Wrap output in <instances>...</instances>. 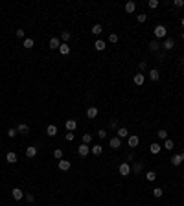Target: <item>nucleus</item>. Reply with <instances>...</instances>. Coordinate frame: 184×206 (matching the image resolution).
I'll use <instances>...</instances> for the list:
<instances>
[{
	"label": "nucleus",
	"instance_id": "a18cd8bd",
	"mask_svg": "<svg viewBox=\"0 0 184 206\" xmlns=\"http://www.w3.org/2000/svg\"><path fill=\"white\" fill-rule=\"evenodd\" d=\"M138 68H140V70H146V68H147V64H146V63H144V61H142V63L138 64Z\"/></svg>",
	"mask_w": 184,
	"mask_h": 206
},
{
	"label": "nucleus",
	"instance_id": "c756f323",
	"mask_svg": "<svg viewBox=\"0 0 184 206\" xmlns=\"http://www.w3.org/2000/svg\"><path fill=\"white\" fill-rule=\"evenodd\" d=\"M66 41H70V32H63L61 33V42H65V44H66Z\"/></svg>",
	"mask_w": 184,
	"mask_h": 206
},
{
	"label": "nucleus",
	"instance_id": "6ab92c4d",
	"mask_svg": "<svg viewBox=\"0 0 184 206\" xmlns=\"http://www.w3.org/2000/svg\"><path fill=\"white\" fill-rule=\"evenodd\" d=\"M171 164H173V166H181L182 164L181 155H173V157H171Z\"/></svg>",
	"mask_w": 184,
	"mask_h": 206
},
{
	"label": "nucleus",
	"instance_id": "5701e85b",
	"mask_svg": "<svg viewBox=\"0 0 184 206\" xmlns=\"http://www.w3.org/2000/svg\"><path fill=\"white\" fill-rule=\"evenodd\" d=\"M160 149H162V145H160V143H151V153H153V155H158Z\"/></svg>",
	"mask_w": 184,
	"mask_h": 206
},
{
	"label": "nucleus",
	"instance_id": "58836bf2",
	"mask_svg": "<svg viewBox=\"0 0 184 206\" xmlns=\"http://www.w3.org/2000/svg\"><path fill=\"white\" fill-rule=\"evenodd\" d=\"M109 42H118V35L111 33V35H109Z\"/></svg>",
	"mask_w": 184,
	"mask_h": 206
},
{
	"label": "nucleus",
	"instance_id": "aec40b11",
	"mask_svg": "<svg viewBox=\"0 0 184 206\" xmlns=\"http://www.w3.org/2000/svg\"><path fill=\"white\" fill-rule=\"evenodd\" d=\"M149 77H151V81H158V77H160V74H158V70H149Z\"/></svg>",
	"mask_w": 184,
	"mask_h": 206
},
{
	"label": "nucleus",
	"instance_id": "4468645a",
	"mask_svg": "<svg viewBox=\"0 0 184 206\" xmlns=\"http://www.w3.org/2000/svg\"><path fill=\"white\" fill-rule=\"evenodd\" d=\"M66 129H68L70 133H72V131H76L77 129V122H76V120H68V122H66Z\"/></svg>",
	"mask_w": 184,
	"mask_h": 206
},
{
	"label": "nucleus",
	"instance_id": "79ce46f5",
	"mask_svg": "<svg viewBox=\"0 0 184 206\" xmlns=\"http://www.w3.org/2000/svg\"><path fill=\"white\" fill-rule=\"evenodd\" d=\"M173 6H175V7H182V6H184V0H175Z\"/></svg>",
	"mask_w": 184,
	"mask_h": 206
},
{
	"label": "nucleus",
	"instance_id": "bb28decb",
	"mask_svg": "<svg viewBox=\"0 0 184 206\" xmlns=\"http://www.w3.org/2000/svg\"><path fill=\"white\" fill-rule=\"evenodd\" d=\"M101 32H103V28H101V24H94V26H92V33H94V35H100Z\"/></svg>",
	"mask_w": 184,
	"mask_h": 206
},
{
	"label": "nucleus",
	"instance_id": "09e8293b",
	"mask_svg": "<svg viewBox=\"0 0 184 206\" xmlns=\"http://www.w3.org/2000/svg\"><path fill=\"white\" fill-rule=\"evenodd\" d=\"M181 24H182V26H184V17H182V18H181Z\"/></svg>",
	"mask_w": 184,
	"mask_h": 206
},
{
	"label": "nucleus",
	"instance_id": "cd10ccee",
	"mask_svg": "<svg viewBox=\"0 0 184 206\" xmlns=\"http://www.w3.org/2000/svg\"><path fill=\"white\" fill-rule=\"evenodd\" d=\"M22 46H24V48H33V39H24V42H22Z\"/></svg>",
	"mask_w": 184,
	"mask_h": 206
},
{
	"label": "nucleus",
	"instance_id": "a19ab883",
	"mask_svg": "<svg viewBox=\"0 0 184 206\" xmlns=\"http://www.w3.org/2000/svg\"><path fill=\"white\" fill-rule=\"evenodd\" d=\"M136 18H138V22H140V24H142V22H146V18H147V17H146V15H144V13H140V15H138V17H136Z\"/></svg>",
	"mask_w": 184,
	"mask_h": 206
},
{
	"label": "nucleus",
	"instance_id": "a211bd4d",
	"mask_svg": "<svg viewBox=\"0 0 184 206\" xmlns=\"http://www.w3.org/2000/svg\"><path fill=\"white\" fill-rule=\"evenodd\" d=\"M135 9H136V4L135 2H127V4H125V11H127V13H135Z\"/></svg>",
	"mask_w": 184,
	"mask_h": 206
},
{
	"label": "nucleus",
	"instance_id": "3c124183",
	"mask_svg": "<svg viewBox=\"0 0 184 206\" xmlns=\"http://www.w3.org/2000/svg\"><path fill=\"white\" fill-rule=\"evenodd\" d=\"M182 64H184V57H182Z\"/></svg>",
	"mask_w": 184,
	"mask_h": 206
},
{
	"label": "nucleus",
	"instance_id": "ea45409f",
	"mask_svg": "<svg viewBox=\"0 0 184 206\" xmlns=\"http://www.w3.org/2000/svg\"><path fill=\"white\" fill-rule=\"evenodd\" d=\"M26 201H28V203H33V199H35V197H33V193H26Z\"/></svg>",
	"mask_w": 184,
	"mask_h": 206
},
{
	"label": "nucleus",
	"instance_id": "de8ad7c7",
	"mask_svg": "<svg viewBox=\"0 0 184 206\" xmlns=\"http://www.w3.org/2000/svg\"><path fill=\"white\" fill-rule=\"evenodd\" d=\"M181 158H182V162H184V151H182V153H181Z\"/></svg>",
	"mask_w": 184,
	"mask_h": 206
},
{
	"label": "nucleus",
	"instance_id": "f03ea898",
	"mask_svg": "<svg viewBox=\"0 0 184 206\" xmlns=\"http://www.w3.org/2000/svg\"><path fill=\"white\" fill-rule=\"evenodd\" d=\"M155 37H158V39H166V26H162V24H158L155 28Z\"/></svg>",
	"mask_w": 184,
	"mask_h": 206
},
{
	"label": "nucleus",
	"instance_id": "9b49d317",
	"mask_svg": "<svg viewBox=\"0 0 184 206\" xmlns=\"http://www.w3.org/2000/svg\"><path fill=\"white\" fill-rule=\"evenodd\" d=\"M17 133H20V134H28V133H30V127L26 125V123H18Z\"/></svg>",
	"mask_w": 184,
	"mask_h": 206
},
{
	"label": "nucleus",
	"instance_id": "9d476101",
	"mask_svg": "<svg viewBox=\"0 0 184 206\" xmlns=\"http://www.w3.org/2000/svg\"><path fill=\"white\" fill-rule=\"evenodd\" d=\"M6 162L7 164H15V162H17V155H15L13 151H9V153L6 155Z\"/></svg>",
	"mask_w": 184,
	"mask_h": 206
},
{
	"label": "nucleus",
	"instance_id": "dca6fc26",
	"mask_svg": "<svg viewBox=\"0 0 184 206\" xmlns=\"http://www.w3.org/2000/svg\"><path fill=\"white\" fill-rule=\"evenodd\" d=\"M59 53H61V55H68V53H70V46L63 42V44L59 46Z\"/></svg>",
	"mask_w": 184,
	"mask_h": 206
},
{
	"label": "nucleus",
	"instance_id": "2eb2a0df",
	"mask_svg": "<svg viewBox=\"0 0 184 206\" xmlns=\"http://www.w3.org/2000/svg\"><path fill=\"white\" fill-rule=\"evenodd\" d=\"M164 48H166V50H171V48H173V46H175V41H173V39H171V37H168L166 39V41H164Z\"/></svg>",
	"mask_w": 184,
	"mask_h": 206
},
{
	"label": "nucleus",
	"instance_id": "7ed1b4c3",
	"mask_svg": "<svg viewBox=\"0 0 184 206\" xmlns=\"http://www.w3.org/2000/svg\"><path fill=\"white\" fill-rule=\"evenodd\" d=\"M11 195H13L15 201H20L22 197H24V192H22L20 188H13V190H11Z\"/></svg>",
	"mask_w": 184,
	"mask_h": 206
},
{
	"label": "nucleus",
	"instance_id": "473e14b6",
	"mask_svg": "<svg viewBox=\"0 0 184 206\" xmlns=\"http://www.w3.org/2000/svg\"><path fill=\"white\" fill-rule=\"evenodd\" d=\"M162 193H164L162 188H155V190H153V195L156 197V199H158V197H162Z\"/></svg>",
	"mask_w": 184,
	"mask_h": 206
},
{
	"label": "nucleus",
	"instance_id": "4c0bfd02",
	"mask_svg": "<svg viewBox=\"0 0 184 206\" xmlns=\"http://www.w3.org/2000/svg\"><path fill=\"white\" fill-rule=\"evenodd\" d=\"M98 136H100L101 140H105V138H107V131H105V129H100V131H98Z\"/></svg>",
	"mask_w": 184,
	"mask_h": 206
},
{
	"label": "nucleus",
	"instance_id": "7c9ffc66",
	"mask_svg": "<svg viewBox=\"0 0 184 206\" xmlns=\"http://www.w3.org/2000/svg\"><path fill=\"white\" fill-rule=\"evenodd\" d=\"M156 136H158L160 140H168V133H166V131H164V129H160L158 133H156Z\"/></svg>",
	"mask_w": 184,
	"mask_h": 206
},
{
	"label": "nucleus",
	"instance_id": "b1692460",
	"mask_svg": "<svg viewBox=\"0 0 184 206\" xmlns=\"http://www.w3.org/2000/svg\"><path fill=\"white\" fill-rule=\"evenodd\" d=\"M101 153H103V147H101V145H92V155H96V157H100Z\"/></svg>",
	"mask_w": 184,
	"mask_h": 206
},
{
	"label": "nucleus",
	"instance_id": "ddd939ff",
	"mask_svg": "<svg viewBox=\"0 0 184 206\" xmlns=\"http://www.w3.org/2000/svg\"><path fill=\"white\" fill-rule=\"evenodd\" d=\"M116 134H118V138L122 140V138H127V136H129V131L125 129V127H120V129L116 131Z\"/></svg>",
	"mask_w": 184,
	"mask_h": 206
},
{
	"label": "nucleus",
	"instance_id": "8fccbe9b",
	"mask_svg": "<svg viewBox=\"0 0 184 206\" xmlns=\"http://www.w3.org/2000/svg\"><path fill=\"white\" fill-rule=\"evenodd\" d=\"M182 41H184V33H182Z\"/></svg>",
	"mask_w": 184,
	"mask_h": 206
},
{
	"label": "nucleus",
	"instance_id": "49530a36",
	"mask_svg": "<svg viewBox=\"0 0 184 206\" xmlns=\"http://www.w3.org/2000/svg\"><path fill=\"white\" fill-rule=\"evenodd\" d=\"M116 127H118V123H116V120H112L111 122V129H116Z\"/></svg>",
	"mask_w": 184,
	"mask_h": 206
},
{
	"label": "nucleus",
	"instance_id": "4be33fe9",
	"mask_svg": "<svg viewBox=\"0 0 184 206\" xmlns=\"http://www.w3.org/2000/svg\"><path fill=\"white\" fill-rule=\"evenodd\" d=\"M46 133H48V136H55V134H57V127L55 125H48Z\"/></svg>",
	"mask_w": 184,
	"mask_h": 206
},
{
	"label": "nucleus",
	"instance_id": "a878e982",
	"mask_svg": "<svg viewBox=\"0 0 184 206\" xmlns=\"http://www.w3.org/2000/svg\"><path fill=\"white\" fill-rule=\"evenodd\" d=\"M146 178H147L149 182H155V180H156V173H155V171H147V173H146Z\"/></svg>",
	"mask_w": 184,
	"mask_h": 206
},
{
	"label": "nucleus",
	"instance_id": "f8f14e48",
	"mask_svg": "<svg viewBox=\"0 0 184 206\" xmlns=\"http://www.w3.org/2000/svg\"><path fill=\"white\" fill-rule=\"evenodd\" d=\"M35 155H37V147H35V145H30L28 149H26V157H28V158H33Z\"/></svg>",
	"mask_w": 184,
	"mask_h": 206
},
{
	"label": "nucleus",
	"instance_id": "f257e3e1",
	"mask_svg": "<svg viewBox=\"0 0 184 206\" xmlns=\"http://www.w3.org/2000/svg\"><path fill=\"white\" fill-rule=\"evenodd\" d=\"M118 171H120L122 177H127V175L131 173V166H129L127 162H122V164H120V168H118Z\"/></svg>",
	"mask_w": 184,
	"mask_h": 206
},
{
	"label": "nucleus",
	"instance_id": "2f4dec72",
	"mask_svg": "<svg viewBox=\"0 0 184 206\" xmlns=\"http://www.w3.org/2000/svg\"><path fill=\"white\" fill-rule=\"evenodd\" d=\"M7 136H9V138H15V136H17V127H11V129H7Z\"/></svg>",
	"mask_w": 184,
	"mask_h": 206
},
{
	"label": "nucleus",
	"instance_id": "0eeeda50",
	"mask_svg": "<svg viewBox=\"0 0 184 206\" xmlns=\"http://www.w3.org/2000/svg\"><path fill=\"white\" fill-rule=\"evenodd\" d=\"M109 145H111L112 149H120V147H122V140H120L118 136H116V138H111V142H109Z\"/></svg>",
	"mask_w": 184,
	"mask_h": 206
},
{
	"label": "nucleus",
	"instance_id": "f704fd0d",
	"mask_svg": "<svg viewBox=\"0 0 184 206\" xmlns=\"http://www.w3.org/2000/svg\"><path fill=\"white\" fill-rule=\"evenodd\" d=\"M133 171H135V173H140V171H142V162H136V164L133 166Z\"/></svg>",
	"mask_w": 184,
	"mask_h": 206
},
{
	"label": "nucleus",
	"instance_id": "f3484780",
	"mask_svg": "<svg viewBox=\"0 0 184 206\" xmlns=\"http://www.w3.org/2000/svg\"><path fill=\"white\" fill-rule=\"evenodd\" d=\"M94 46H96V50H100V52H101V50H105L107 42H105V41H101V39H98V41L94 42Z\"/></svg>",
	"mask_w": 184,
	"mask_h": 206
},
{
	"label": "nucleus",
	"instance_id": "39448f33",
	"mask_svg": "<svg viewBox=\"0 0 184 206\" xmlns=\"http://www.w3.org/2000/svg\"><path fill=\"white\" fill-rule=\"evenodd\" d=\"M77 153H79V157H87V155L90 153V147H88L87 143H81L79 149H77Z\"/></svg>",
	"mask_w": 184,
	"mask_h": 206
},
{
	"label": "nucleus",
	"instance_id": "20e7f679",
	"mask_svg": "<svg viewBox=\"0 0 184 206\" xmlns=\"http://www.w3.org/2000/svg\"><path fill=\"white\" fill-rule=\"evenodd\" d=\"M63 44V42H61V39H57V37H52V39H50V48H52V50H59V46Z\"/></svg>",
	"mask_w": 184,
	"mask_h": 206
},
{
	"label": "nucleus",
	"instance_id": "c03bdc74",
	"mask_svg": "<svg viewBox=\"0 0 184 206\" xmlns=\"http://www.w3.org/2000/svg\"><path fill=\"white\" fill-rule=\"evenodd\" d=\"M66 140H68V142H72V140H74V133H66Z\"/></svg>",
	"mask_w": 184,
	"mask_h": 206
},
{
	"label": "nucleus",
	"instance_id": "37998d69",
	"mask_svg": "<svg viewBox=\"0 0 184 206\" xmlns=\"http://www.w3.org/2000/svg\"><path fill=\"white\" fill-rule=\"evenodd\" d=\"M15 35H17L18 39H22V37H24V30H17V32H15Z\"/></svg>",
	"mask_w": 184,
	"mask_h": 206
},
{
	"label": "nucleus",
	"instance_id": "e433bc0d",
	"mask_svg": "<svg viewBox=\"0 0 184 206\" xmlns=\"http://www.w3.org/2000/svg\"><path fill=\"white\" fill-rule=\"evenodd\" d=\"M147 6H149L151 9H156V7H158V0H149V2H147Z\"/></svg>",
	"mask_w": 184,
	"mask_h": 206
},
{
	"label": "nucleus",
	"instance_id": "72a5a7b5",
	"mask_svg": "<svg viewBox=\"0 0 184 206\" xmlns=\"http://www.w3.org/2000/svg\"><path fill=\"white\" fill-rule=\"evenodd\" d=\"M53 157H55L57 160H63V149H55L53 151Z\"/></svg>",
	"mask_w": 184,
	"mask_h": 206
},
{
	"label": "nucleus",
	"instance_id": "412c9836",
	"mask_svg": "<svg viewBox=\"0 0 184 206\" xmlns=\"http://www.w3.org/2000/svg\"><path fill=\"white\" fill-rule=\"evenodd\" d=\"M87 116H88V118H96V116H98V109L96 107H90V109H88V111H87Z\"/></svg>",
	"mask_w": 184,
	"mask_h": 206
},
{
	"label": "nucleus",
	"instance_id": "6e6552de",
	"mask_svg": "<svg viewBox=\"0 0 184 206\" xmlns=\"http://www.w3.org/2000/svg\"><path fill=\"white\" fill-rule=\"evenodd\" d=\"M133 81H135V85H144V81H146V77H144V74H135V77H133Z\"/></svg>",
	"mask_w": 184,
	"mask_h": 206
},
{
	"label": "nucleus",
	"instance_id": "393cba45",
	"mask_svg": "<svg viewBox=\"0 0 184 206\" xmlns=\"http://www.w3.org/2000/svg\"><path fill=\"white\" fill-rule=\"evenodd\" d=\"M158 48H160V42L158 41H151L149 42V50H151V52H156Z\"/></svg>",
	"mask_w": 184,
	"mask_h": 206
},
{
	"label": "nucleus",
	"instance_id": "423d86ee",
	"mask_svg": "<svg viewBox=\"0 0 184 206\" xmlns=\"http://www.w3.org/2000/svg\"><path fill=\"white\" fill-rule=\"evenodd\" d=\"M127 143H129V147H136L140 143V138L136 136V134H133V136H127Z\"/></svg>",
	"mask_w": 184,
	"mask_h": 206
},
{
	"label": "nucleus",
	"instance_id": "1a4fd4ad",
	"mask_svg": "<svg viewBox=\"0 0 184 206\" xmlns=\"http://www.w3.org/2000/svg\"><path fill=\"white\" fill-rule=\"evenodd\" d=\"M57 168H59L61 171H68V169H70V162H68V160H59Z\"/></svg>",
	"mask_w": 184,
	"mask_h": 206
},
{
	"label": "nucleus",
	"instance_id": "c9c22d12",
	"mask_svg": "<svg viewBox=\"0 0 184 206\" xmlns=\"http://www.w3.org/2000/svg\"><path fill=\"white\" fill-rule=\"evenodd\" d=\"M92 142V134H83V143H87V145H88V143H90Z\"/></svg>",
	"mask_w": 184,
	"mask_h": 206
},
{
	"label": "nucleus",
	"instance_id": "c85d7f7f",
	"mask_svg": "<svg viewBox=\"0 0 184 206\" xmlns=\"http://www.w3.org/2000/svg\"><path fill=\"white\" fill-rule=\"evenodd\" d=\"M164 147H166L168 151H171V149H173V140H169V138L164 140Z\"/></svg>",
	"mask_w": 184,
	"mask_h": 206
}]
</instances>
